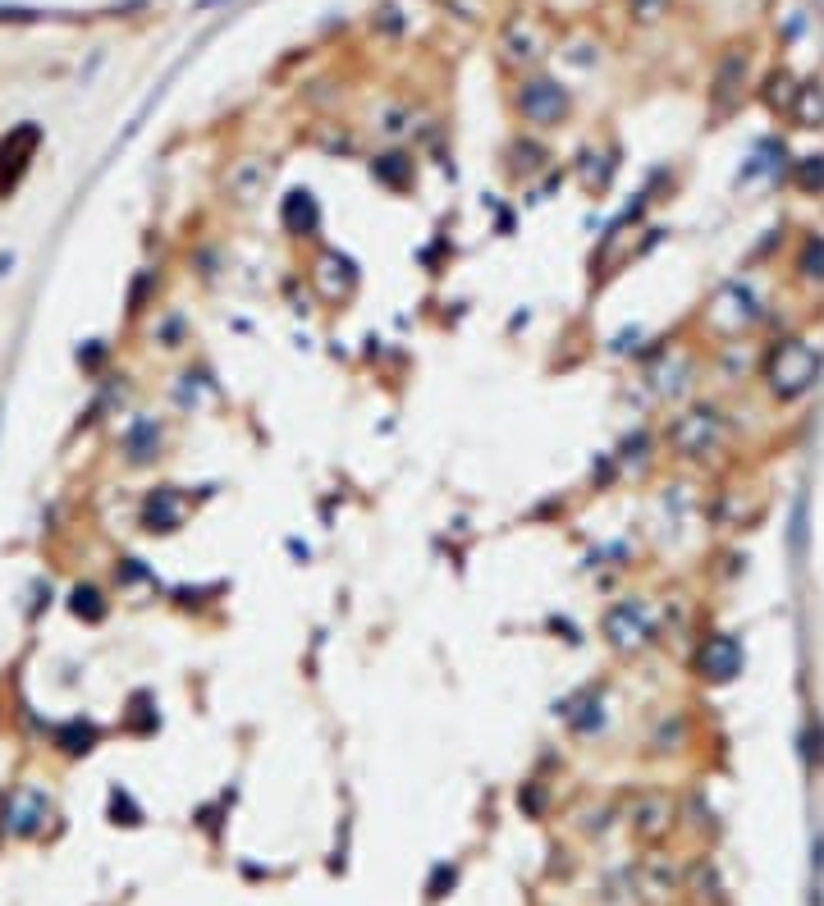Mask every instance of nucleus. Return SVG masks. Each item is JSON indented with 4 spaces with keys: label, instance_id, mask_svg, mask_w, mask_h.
Wrapping results in <instances>:
<instances>
[{
    "label": "nucleus",
    "instance_id": "39448f33",
    "mask_svg": "<svg viewBox=\"0 0 824 906\" xmlns=\"http://www.w3.org/2000/svg\"><path fill=\"white\" fill-rule=\"evenodd\" d=\"M646 380H651V394L660 403H678L692 394V385L701 380V357L683 344H669V353H660L646 367Z\"/></svg>",
    "mask_w": 824,
    "mask_h": 906
},
{
    "label": "nucleus",
    "instance_id": "a211bd4d",
    "mask_svg": "<svg viewBox=\"0 0 824 906\" xmlns=\"http://www.w3.org/2000/svg\"><path fill=\"white\" fill-rule=\"evenodd\" d=\"M751 371H760V357L747 353V344H742V339H728V344H719L715 376L724 380V385H738V380L751 376Z\"/></svg>",
    "mask_w": 824,
    "mask_h": 906
},
{
    "label": "nucleus",
    "instance_id": "20e7f679",
    "mask_svg": "<svg viewBox=\"0 0 824 906\" xmlns=\"http://www.w3.org/2000/svg\"><path fill=\"white\" fill-rule=\"evenodd\" d=\"M600 632H605V641L618 655H641V650H651L660 641V627H655V614L646 600L609 604L605 618H600Z\"/></svg>",
    "mask_w": 824,
    "mask_h": 906
},
{
    "label": "nucleus",
    "instance_id": "b1692460",
    "mask_svg": "<svg viewBox=\"0 0 824 906\" xmlns=\"http://www.w3.org/2000/svg\"><path fill=\"white\" fill-rule=\"evenodd\" d=\"M504 51H509L513 60H532V55H541V37H536L532 28H522V23H509V33H504Z\"/></svg>",
    "mask_w": 824,
    "mask_h": 906
},
{
    "label": "nucleus",
    "instance_id": "4be33fe9",
    "mask_svg": "<svg viewBox=\"0 0 824 906\" xmlns=\"http://www.w3.org/2000/svg\"><path fill=\"white\" fill-rule=\"evenodd\" d=\"M792 184L806 197H824V151L820 156H802V161L792 165Z\"/></svg>",
    "mask_w": 824,
    "mask_h": 906
},
{
    "label": "nucleus",
    "instance_id": "f3484780",
    "mask_svg": "<svg viewBox=\"0 0 824 906\" xmlns=\"http://www.w3.org/2000/svg\"><path fill=\"white\" fill-rule=\"evenodd\" d=\"M788 119L797 124V129H824V83L820 78H806V83L797 87V101H792Z\"/></svg>",
    "mask_w": 824,
    "mask_h": 906
},
{
    "label": "nucleus",
    "instance_id": "0eeeda50",
    "mask_svg": "<svg viewBox=\"0 0 824 906\" xmlns=\"http://www.w3.org/2000/svg\"><path fill=\"white\" fill-rule=\"evenodd\" d=\"M696 673H701L705 682H715V687H728V682L742 673V641L728 637V632L705 637L701 650H696Z\"/></svg>",
    "mask_w": 824,
    "mask_h": 906
},
{
    "label": "nucleus",
    "instance_id": "f8f14e48",
    "mask_svg": "<svg viewBox=\"0 0 824 906\" xmlns=\"http://www.w3.org/2000/svg\"><path fill=\"white\" fill-rule=\"evenodd\" d=\"M266 184H271V165L266 161H239L234 170H229V179H225V193L234 197L239 206H257L261 197H266Z\"/></svg>",
    "mask_w": 824,
    "mask_h": 906
},
{
    "label": "nucleus",
    "instance_id": "5701e85b",
    "mask_svg": "<svg viewBox=\"0 0 824 906\" xmlns=\"http://www.w3.org/2000/svg\"><path fill=\"white\" fill-rule=\"evenodd\" d=\"M69 609H74L78 618H87V623H101V618H106V600H101L97 586H74V595H69Z\"/></svg>",
    "mask_w": 824,
    "mask_h": 906
},
{
    "label": "nucleus",
    "instance_id": "7ed1b4c3",
    "mask_svg": "<svg viewBox=\"0 0 824 906\" xmlns=\"http://www.w3.org/2000/svg\"><path fill=\"white\" fill-rule=\"evenodd\" d=\"M765 316H770V307H765L760 289L751 280H742V275L724 280L715 289V298L705 302V325H710V335H715L719 344H728V339H747Z\"/></svg>",
    "mask_w": 824,
    "mask_h": 906
},
{
    "label": "nucleus",
    "instance_id": "2eb2a0df",
    "mask_svg": "<svg viewBox=\"0 0 824 906\" xmlns=\"http://www.w3.org/2000/svg\"><path fill=\"white\" fill-rule=\"evenodd\" d=\"M120 444H124V458H129L133 467H147L152 458H161V426H156L152 417H138L129 431H124Z\"/></svg>",
    "mask_w": 824,
    "mask_h": 906
},
{
    "label": "nucleus",
    "instance_id": "a878e982",
    "mask_svg": "<svg viewBox=\"0 0 824 906\" xmlns=\"http://www.w3.org/2000/svg\"><path fill=\"white\" fill-rule=\"evenodd\" d=\"M60 742H65L69 755H78V751H87V746L97 742V728H92V723H69L65 733H60Z\"/></svg>",
    "mask_w": 824,
    "mask_h": 906
},
{
    "label": "nucleus",
    "instance_id": "bb28decb",
    "mask_svg": "<svg viewBox=\"0 0 824 906\" xmlns=\"http://www.w3.org/2000/svg\"><path fill=\"white\" fill-rule=\"evenodd\" d=\"M184 344V316H165L161 325V348H179Z\"/></svg>",
    "mask_w": 824,
    "mask_h": 906
},
{
    "label": "nucleus",
    "instance_id": "aec40b11",
    "mask_svg": "<svg viewBox=\"0 0 824 906\" xmlns=\"http://www.w3.org/2000/svg\"><path fill=\"white\" fill-rule=\"evenodd\" d=\"M792 270H797V280H802V284L824 289V234H806V243H802V252H797V261H792Z\"/></svg>",
    "mask_w": 824,
    "mask_h": 906
},
{
    "label": "nucleus",
    "instance_id": "9b49d317",
    "mask_svg": "<svg viewBox=\"0 0 824 906\" xmlns=\"http://www.w3.org/2000/svg\"><path fill=\"white\" fill-rule=\"evenodd\" d=\"M312 280L330 302H339V298H353V289H358V270H353L348 257H339V252H321L316 266H312Z\"/></svg>",
    "mask_w": 824,
    "mask_h": 906
},
{
    "label": "nucleus",
    "instance_id": "ddd939ff",
    "mask_svg": "<svg viewBox=\"0 0 824 906\" xmlns=\"http://www.w3.org/2000/svg\"><path fill=\"white\" fill-rule=\"evenodd\" d=\"M179 522H184V499L174 495V486L152 490V495H147V504H142V527L170 536V531H179Z\"/></svg>",
    "mask_w": 824,
    "mask_h": 906
},
{
    "label": "nucleus",
    "instance_id": "cd10ccee",
    "mask_svg": "<svg viewBox=\"0 0 824 906\" xmlns=\"http://www.w3.org/2000/svg\"><path fill=\"white\" fill-rule=\"evenodd\" d=\"M445 879H454V870H435V879H431V897H440V888H445Z\"/></svg>",
    "mask_w": 824,
    "mask_h": 906
},
{
    "label": "nucleus",
    "instance_id": "dca6fc26",
    "mask_svg": "<svg viewBox=\"0 0 824 906\" xmlns=\"http://www.w3.org/2000/svg\"><path fill=\"white\" fill-rule=\"evenodd\" d=\"M46 810H51V801H46L42 792L23 788V792H14L10 810H5V824H10L14 833H37V824L46 820Z\"/></svg>",
    "mask_w": 824,
    "mask_h": 906
},
{
    "label": "nucleus",
    "instance_id": "393cba45",
    "mask_svg": "<svg viewBox=\"0 0 824 906\" xmlns=\"http://www.w3.org/2000/svg\"><path fill=\"white\" fill-rule=\"evenodd\" d=\"M632 458H637V463L651 458V435H646V431H637V435L623 440V449H618V467H632Z\"/></svg>",
    "mask_w": 824,
    "mask_h": 906
},
{
    "label": "nucleus",
    "instance_id": "423d86ee",
    "mask_svg": "<svg viewBox=\"0 0 824 906\" xmlns=\"http://www.w3.org/2000/svg\"><path fill=\"white\" fill-rule=\"evenodd\" d=\"M518 115L536 129H554L559 119L568 115V92L554 78H532V83H522L518 92Z\"/></svg>",
    "mask_w": 824,
    "mask_h": 906
},
{
    "label": "nucleus",
    "instance_id": "1a4fd4ad",
    "mask_svg": "<svg viewBox=\"0 0 824 906\" xmlns=\"http://www.w3.org/2000/svg\"><path fill=\"white\" fill-rule=\"evenodd\" d=\"M673 815H678V806H673L664 792H641V797H632V806H628V829L637 833V838L655 842L660 833H669Z\"/></svg>",
    "mask_w": 824,
    "mask_h": 906
},
{
    "label": "nucleus",
    "instance_id": "412c9836",
    "mask_svg": "<svg viewBox=\"0 0 824 906\" xmlns=\"http://www.w3.org/2000/svg\"><path fill=\"white\" fill-rule=\"evenodd\" d=\"M678 888V870H673L664 856H651V861L641 865V893L646 897H664Z\"/></svg>",
    "mask_w": 824,
    "mask_h": 906
},
{
    "label": "nucleus",
    "instance_id": "f257e3e1",
    "mask_svg": "<svg viewBox=\"0 0 824 906\" xmlns=\"http://www.w3.org/2000/svg\"><path fill=\"white\" fill-rule=\"evenodd\" d=\"M664 444L683 463H719L733 449V421L719 403H692L664 426Z\"/></svg>",
    "mask_w": 824,
    "mask_h": 906
},
{
    "label": "nucleus",
    "instance_id": "9d476101",
    "mask_svg": "<svg viewBox=\"0 0 824 906\" xmlns=\"http://www.w3.org/2000/svg\"><path fill=\"white\" fill-rule=\"evenodd\" d=\"M742 83H747V51H728L715 69V83H710V110H715V115L738 110Z\"/></svg>",
    "mask_w": 824,
    "mask_h": 906
},
{
    "label": "nucleus",
    "instance_id": "4468645a",
    "mask_svg": "<svg viewBox=\"0 0 824 906\" xmlns=\"http://www.w3.org/2000/svg\"><path fill=\"white\" fill-rule=\"evenodd\" d=\"M280 220L293 238H307V234H316V225H321V206H316V197L307 193V188H293L280 206Z\"/></svg>",
    "mask_w": 824,
    "mask_h": 906
},
{
    "label": "nucleus",
    "instance_id": "6ab92c4d",
    "mask_svg": "<svg viewBox=\"0 0 824 906\" xmlns=\"http://www.w3.org/2000/svg\"><path fill=\"white\" fill-rule=\"evenodd\" d=\"M371 174H376V184L390 188V193H408V188H412V161L403 156V151H385V156H376V161H371Z\"/></svg>",
    "mask_w": 824,
    "mask_h": 906
},
{
    "label": "nucleus",
    "instance_id": "6e6552de",
    "mask_svg": "<svg viewBox=\"0 0 824 906\" xmlns=\"http://www.w3.org/2000/svg\"><path fill=\"white\" fill-rule=\"evenodd\" d=\"M37 147H42V129H37V124H19L10 138L0 142V193H10V188L19 184L28 161L37 156Z\"/></svg>",
    "mask_w": 824,
    "mask_h": 906
},
{
    "label": "nucleus",
    "instance_id": "f03ea898",
    "mask_svg": "<svg viewBox=\"0 0 824 906\" xmlns=\"http://www.w3.org/2000/svg\"><path fill=\"white\" fill-rule=\"evenodd\" d=\"M760 380L774 403H797L820 385V348L802 335H783L770 353L760 357Z\"/></svg>",
    "mask_w": 824,
    "mask_h": 906
}]
</instances>
